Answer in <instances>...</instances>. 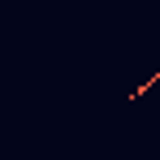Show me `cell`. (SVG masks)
Instances as JSON below:
<instances>
[{
  "label": "cell",
  "mask_w": 160,
  "mask_h": 160,
  "mask_svg": "<svg viewBox=\"0 0 160 160\" xmlns=\"http://www.w3.org/2000/svg\"><path fill=\"white\" fill-rule=\"evenodd\" d=\"M156 82H160V69H156V74H152L147 82H138V87H134V91H130V100H138V95H147V91H152Z\"/></svg>",
  "instance_id": "6da1fadb"
}]
</instances>
